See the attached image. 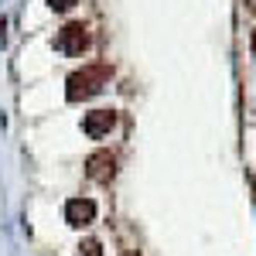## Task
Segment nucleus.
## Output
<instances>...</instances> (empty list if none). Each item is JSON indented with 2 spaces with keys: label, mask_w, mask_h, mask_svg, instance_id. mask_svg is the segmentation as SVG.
Listing matches in <instances>:
<instances>
[{
  "label": "nucleus",
  "mask_w": 256,
  "mask_h": 256,
  "mask_svg": "<svg viewBox=\"0 0 256 256\" xmlns=\"http://www.w3.org/2000/svg\"><path fill=\"white\" fill-rule=\"evenodd\" d=\"M110 79H113V68H110V65H86V68H79V72L68 76V82H65V99H68V102L92 99Z\"/></svg>",
  "instance_id": "obj_1"
},
{
  "label": "nucleus",
  "mask_w": 256,
  "mask_h": 256,
  "mask_svg": "<svg viewBox=\"0 0 256 256\" xmlns=\"http://www.w3.org/2000/svg\"><path fill=\"white\" fill-rule=\"evenodd\" d=\"M55 48H58L62 55H82V52L89 48V28H86L82 20L65 24L58 31V38H55Z\"/></svg>",
  "instance_id": "obj_2"
},
{
  "label": "nucleus",
  "mask_w": 256,
  "mask_h": 256,
  "mask_svg": "<svg viewBox=\"0 0 256 256\" xmlns=\"http://www.w3.org/2000/svg\"><path fill=\"white\" fill-rule=\"evenodd\" d=\"M86 174L92 178V181H110V178L116 174V158H113L110 150L89 154V158H86Z\"/></svg>",
  "instance_id": "obj_3"
},
{
  "label": "nucleus",
  "mask_w": 256,
  "mask_h": 256,
  "mask_svg": "<svg viewBox=\"0 0 256 256\" xmlns=\"http://www.w3.org/2000/svg\"><path fill=\"white\" fill-rule=\"evenodd\" d=\"M113 126H116V113H113V110H92V113H86V120H82V130L92 140L106 137Z\"/></svg>",
  "instance_id": "obj_4"
},
{
  "label": "nucleus",
  "mask_w": 256,
  "mask_h": 256,
  "mask_svg": "<svg viewBox=\"0 0 256 256\" xmlns=\"http://www.w3.org/2000/svg\"><path fill=\"white\" fill-rule=\"evenodd\" d=\"M92 218H96V202H92V198H72V202L65 205V222L76 226V229L89 226Z\"/></svg>",
  "instance_id": "obj_5"
},
{
  "label": "nucleus",
  "mask_w": 256,
  "mask_h": 256,
  "mask_svg": "<svg viewBox=\"0 0 256 256\" xmlns=\"http://www.w3.org/2000/svg\"><path fill=\"white\" fill-rule=\"evenodd\" d=\"M76 256H102V242H99V239H82V246H79Z\"/></svg>",
  "instance_id": "obj_6"
},
{
  "label": "nucleus",
  "mask_w": 256,
  "mask_h": 256,
  "mask_svg": "<svg viewBox=\"0 0 256 256\" xmlns=\"http://www.w3.org/2000/svg\"><path fill=\"white\" fill-rule=\"evenodd\" d=\"M72 4H76V0H48V7H52V10H68Z\"/></svg>",
  "instance_id": "obj_7"
},
{
  "label": "nucleus",
  "mask_w": 256,
  "mask_h": 256,
  "mask_svg": "<svg viewBox=\"0 0 256 256\" xmlns=\"http://www.w3.org/2000/svg\"><path fill=\"white\" fill-rule=\"evenodd\" d=\"M250 48H253V58H256V31L250 34Z\"/></svg>",
  "instance_id": "obj_8"
},
{
  "label": "nucleus",
  "mask_w": 256,
  "mask_h": 256,
  "mask_svg": "<svg viewBox=\"0 0 256 256\" xmlns=\"http://www.w3.org/2000/svg\"><path fill=\"white\" fill-rule=\"evenodd\" d=\"M246 7H250V14H256V0H246Z\"/></svg>",
  "instance_id": "obj_9"
},
{
  "label": "nucleus",
  "mask_w": 256,
  "mask_h": 256,
  "mask_svg": "<svg viewBox=\"0 0 256 256\" xmlns=\"http://www.w3.org/2000/svg\"><path fill=\"white\" fill-rule=\"evenodd\" d=\"M126 256H137V253H126Z\"/></svg>",
  "instance_id": "obj_10"
}]
</instances>
